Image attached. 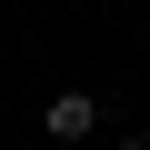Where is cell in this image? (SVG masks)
<instances>
[{"label":"cell","instance_id":"obj_1","mask_svg":"<svg viewBox=\"0 0 150 150\" xmlns=\"http://www.w3.org/2000/svg\"><path fill=\"white\" fill-rule=\"evenodd\" d=\"M40 130H50V140H90V130H100V100H90V90H60V100L40 110Z\"/></svg>","mask_w":150,"mask_h":150},{"label":"cell","instance_id":"obj_2","mask_svg":"<svg viewBox=\"0 0 150 150\" xmlns=\"http://www.w3.org/2000/svg\"><path fill=\"white\" fill-rule=\"evenodd\" d=\"M120 150H150V130H130V140H120Z\"/></svg>","mask_w":150,"mask_h":150}]
</instances>
